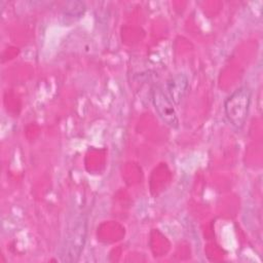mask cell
<instances>
[{
    "label": "cell",
    "instance_id": "obj_1",
    "mask_svg": "<svg viewBox=\"0 0 263 263\" xmlns=\"http://www.w3.org/2000/svg\"><path fill=\"white\" fill-rule=\"evenodd\" d=\"M251 90L247 86H241L234 90L225 101L224 109L229 122L237 129L245 125L251 103Z\"/></svg>",
    "mask_w": 263,
    "mask_h": 263
},
{
    "label": "cell",
    "instance_id": "obj_2",
    "mask_svg": "<svg viewBox=\"0 0 263 263\" xmlns=\"http://www.w3.org/2000/svg\"><path fill=\"white\" fill-rule=\"evenodd\" d=\"M87 234V216L81 214L74 222L65 243L64 261L76 262L83 250Z\"/></svg>",
    "mask_w": 263,
    "mask_h": 263
},
{
    "label": "cell",
    "instance_id": "obj_3",
    "mask_svg": "<svg viewBox=\"0 0 263 263\" xmlns=\"http://www.w3.org/2000/svg\"><path fill=\"white\" fill-rule=\"evenodd\" d=\"M151 98L153 106L163 122L173 128H178L179 118L174 108L173 102L167 97V95L160 87L154 86L152 88Z\"/></svg>",
    "mask_w": 263,
    "mask_h": 263
},
{
    "label": "cell",
    "instance_id": "obj_4",
    "mask_svg": "<svg viewBox=\"0 0 263 263\" xmlns=\"http://www.w3.org/2000/svg\"><path fill=\"white\" fill-rule=\"evenodd\" d=\"M189 87L188 78L185 74L179 73L172 76L166 82L167 97L172 102L179 105L186 96Z\"/></svg>",
    "mask_w": 263,
    "mask_h": 263
},
{
    "label": "cell",
    "instance_id": "obj_5",
    "mask_svg": "<svg viewBox=\"0 0 263 263\" xmlns=\"http://www.w3.org/2000/svg\"><path fill=\"white\" fill-rule=\"evenodd\" d=\"M84 11H85V5L81 1H68L63 7V12L66 15L73 16V17L81 16L84 13Z\"/></svg>",
    "mask_w": 263,
    "mask_h": 263
}]
</instances>
